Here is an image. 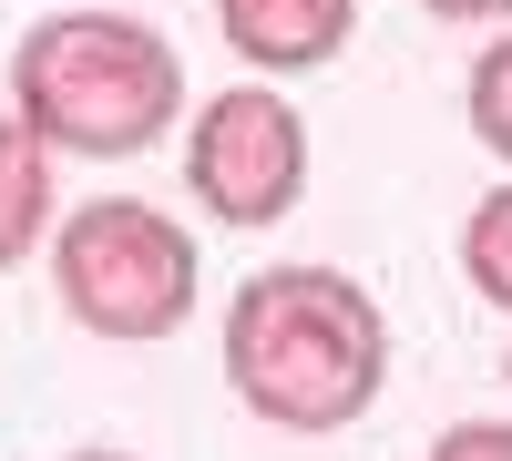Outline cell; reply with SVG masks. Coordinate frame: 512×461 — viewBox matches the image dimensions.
<instances>
[{
	"label": "cell",
	"mask_w": 512,
	"mask_h": 461,
	"mask_svg": "<svg viewBox=\"0 0 512 461\" xmlns=\"http://www.w3.org/2000/svg\"><path fill=\"white\" fill-rule=\"evenodd\" d=\"M216 359L267 431L328 441L369 421V400L390 390V318L349 267H256L226 298Z\"/></svg>",
	"instance_id": "1"
},
{
	"label": "cell",
	"mask_w": 512,
	"mask_h": 461,
	"mask_svg": "<svg viewBox=\"0 0 512 461\" xmlns=\"http://www.w3.org/2000/svg\"><path fill=\"white\" fill-rule=\"evenodd\" d=\"M11 113L52 154H144L185 113V52L134 11H52L11 52Z\"/></svg>",
	"instance_id": "2"
},
{
	"label": "cell",
	"mask_w": 512,
	"mask_h": 461,
	"mask_svg": "<svg viewBox=\"0 0 512 461\" xmlns=\"http://www.w3.org/2000/svg\"><path fill=\"white\" fill-rule=\"evenodd\" d=\"M52 298L72 328H93L113 349H154L195 318V236L185 216H164L144 195H93L52 226Z\"/></svg>",
	"instance_id": "3"
},
{
	"label": "cell",
	"mask_w": 512,
	"mask_h": 461,
	"mask_svg": "<svg viewBox=\"0 0 512 461\" xmlns=\"http://www.w3.org/2000/svg\"><path fill=\"white\" fill-rule=\"evenodd\" d=\"M185 185L216 226L256 236L277 226L297 195H308V113H297L277 82H226V93L195 103L185 134Z\"/></svg>",
	"instance_id": "4"
},
{
	"label": "cell",
	"mask_w": 512,
	"mask_h": 461,
	"mask_svg": "<svg viewBox=\"0 0 512 461\" xmlns=\"http://www.w3.org/2000/svg\"><path fill=\"white\" fill-rule=\"evenodd\" d=\"M216 31L226 52L256 62L267 82H297V72H328L359 31V0H216Z\"/></svg>",
	"instance_id": "5"
},
{
	"label": "cell",
	"mask_w": 512,
	"mask_h": 461,
	"mask_svg": "<svg viewBox=\"0 0 512 461\" xmlns=\"http://www.w3.org/2000/svg\"><path fill=\"white\" fill-rule=\"evenodd\" d=\"M52 144L31 134L21 113H0V277L41 257V236H52Z\"/></svg>",
	"instance_id": "6"
},
{
	"label": "cell",
	"mask_w": 512,
	"mask_h": 461,
	"mask_svg": "<svg viewBox=\"0 0 512 461\" xmlns=\"http://www.w3.org/2000/svg\"><path fill=\"white\" fill-rule=\"evenodd\" d=\"M461 277H472L492 308H512V185H492L472 216H461Z\"/></svg>",
	"instance_id": "7"
},
{
	"label": "cell",
	"mask_w": 512,
	"mask_h": 461,
	"mask_svg": "<svg viewBox=\"0 0 512 461\" xmlns=\"http://www.w3.org/2000/svg\"><path fill=\"white\" fill-rule=\"evenodd\" d=\"M461 113H472V134L512 164V21L472 52V82H461Z\"/></svg>",
	"instance_id": "8"
},
{
	"label": "cell",
	"mask_w": 512,
	"mask_h": 461,
	"mask_svg": "<svg viewBox=\"0 0 512 461\" xmlns=\"http://www.w3.org/2000/svg\"><path fill=\"white\" fill-rule=\"evenodd\" d=\"M420 461H512V421H451Z\"/></svg>",
	"instance_id": "9"
},
{
	"label": "cell",
	"mask_w": 512,
	"mask_h": 461,
	"mask_svg": "<svg viewBox=\"0 0 512 461\" xmlns=\"http://www.w3.org/2000/svg\"><path fill=\"white\" fill-rule=\"evenodd\" d=\"M431 21H512V0H420Z\"/></svg>",
	"instance_id": "10"
},
{
	"label": "cell",
	"mask_w": 512,
	"mask_h": 461,
	"mask_svg": "<svg viewBox=\"0 0 512 461\" xmlns=\"http://www.w3.org/2000/svg\"><path fill=\"white\" fill-rule=\"evenodd\" d=\"M62 461H134V451H62Z\"/></svg>",
	"instance_id": "11"
},
{
	"label": "cell",
	"mask_w": 512,
	"mask_h": 461,
	"mask_svg": "<svg viewBox=\"0 0 512 461\" xmlns=\"http://www.w3.org/2000/svg\"><path fill=\"white\" fill-rule=\"evenodd\" d=\"M502 380H512V349H502Z\"/></svg>",
	"instance_id": "12"
}]
</instances>
